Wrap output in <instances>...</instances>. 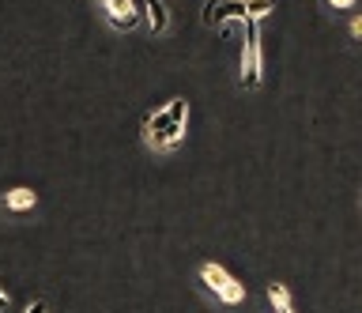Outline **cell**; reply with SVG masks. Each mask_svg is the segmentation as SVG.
<instances>
[{
    "mask_svg": "<svg viewBox=\"0 0 362 313\" xmlns=\"http://www.w3.org/2000/svg\"><path fill=\"white\" fill-rule=\"evenodd\" d=\"M197 279H200V287L208 290V295L219 302V306H242L245 302V283H238V279L226 272L223 264H215V261H204L197 268Z\"/></svg>",
    "mask_w": 362,
    "mask_h": 313,
    "instance_id": "cell-1",
    "label": "cell"
},
{
    "mask_svg": "<svg viewBox=\"0 0 362 313\" xmlns=\"http://www.w3.org/2000/svg\"><path fill=\"white\" fill-rule=\"evenodd\" d=\"M264 80V46H260V27L245 19V46H242V87L257 91Z\"/></svg>",
    "mask_w": 362,
    "mask_h": 313,
    "instance_id": "cell-2",
    "label": "cell"
},
{
    "mask_svg": "<svg viewBox=\"0 0 362 313\" xmlns=\"http://www.w3.org/2000/svg\"><path fill=\"white\" fill-rule=\"evenodd\" d=\"M230 16L245 19V0H208V4H204V23L208 27H223Z\"/></svg>",
    "mask_w": 362,
    "mask_h": 313,
    "instance_id": "cell-3",
    "label": "cell"
},
{
    "mask_svg": "<svg viewBox=\"0 0 362 313\" xmlns=\"http://www.w3.org/2000/svg\"><path fill=\"white\" fill-rule=\"evenodd\" d=\"M102 12H106L110 27H117V30H132L136 19H140L132 8V0H102Z\"/></svg>",
    "mask_w": 362,
    "mask_h": 313,
    "instance_id": "cell-4",
    "label": "cell"
},
{
    "mask_svg": "<svg viewBox=\"0 0 362 313\" xmlns=\"http://www.w3.org/2000/svg\"><path fill=\"white\" fill-rule=\"evenodd\" d=\"M166 125H170V114H166V106H158V110H151V114L144 117V143L147 148H158V136L166 132Z\"/></svg>",
    "mask_w": 362,
    "mask_h": 313,
    "instance_id": "cell-5",
    "label": "cell"
},
{
    "mask_svg": "<svg viewBox=\"0 0 362 313\" xmlns=\"http://www.w3.org/2000/svg\"><path fill=\"white\" fill-rule=\"evenodd\" d=\"M144 12H147V27H151V35H166L170 30V12L163 0H144Z\"/></svg>",
    "mask_w": 362,
    "mask_h": 313,
    "instance_id": "cell-6",
    "label": "cell"
},
{
    "mask_svg": "<svg viewBox=\"0 0 362 313\" xmlns=\"http://www.w3.org/2000/svg\"><path fill=\"white\" fill-rule=\"evenodd\" d=\"M34 204H38V193L27 189V185H16V189H8V193H4V208L8 211H30Z\"/></svg>",
    "mask_w": 362,
    "mask_h": 313,
    "instance_id": "cell-7",
    "label": "cell"
},
{
    "mask_svg": "<svg viewBox=\"0 0 362 313\" xmlns=\"http://www.w3.org/2000/svg\"><path fill=\"white\" fill-rule=\"evenodd\" d=\"M264 295H268V302H272V309H276V313H294V302H291V287L287 283L272 279V283L264 287Z\"/></svg>",
    "mask_w": 362,
    "mask_h": 313,
    "instance_id": "cell-8",
    "label": "cell"
},
{
    "mask_svg": "<svg viewBox=\"0 0 362 313\" xmlns=\"http://www.w3.org/2000/svg\"><path fill=\"white\" fill-rule=\"evenodd\" d=\"M272 12H276V0H245V19H253V23H260Z\"/></svg>",
    "mask_w": 362,
    "mask_h": 313,
    "instance_id": "cell-9",
    "label": "cell"
},
{
    "mask_svg": "<svg viewBox=\"0 0 362 313\" xmlns=\"http://www.w3.org/2000/svg\"><path fill=\"white\" fill-rule=\"evenodd\" d=\"M347 38H355V42H362V12H355L347 19Z\"/></svg>",
    "mask_w": 362,
    "mask_h": 313,
    "instance_id": "cell-10",
    "label": "cell"
},
{
    "mask_svg": "<svg viewBox=\"0 0 362 313\" xmlns=\"http://www.w3.org/2000/svg\"><path fill=\"white\" fill-rule=\"evenodd\" d=\"M355 4H358V0H325V8H328V12H351Z\"/></svg>",
    "mask_w": 362,
    "mask_h": 313,
    "instance_id": "cell-11",
    "label": "cell"
},
{
    "mask_svg": "<svg viewBox=\"0 0 362 313\" xmlns=\"http://www.w3.org/2000/svg\"><path fill=\"white\" fill-rule=\"evenodd\" d=\"M27 313H49V302H45V298H34L30 306H27Z\"/></svg>",
    "mask_w": 362,
    "mask_h": 313,
    "instance_id": "cell-12",
    "label": "cell"
},
{
    "mask_svg": "<svg viewBox=\"0 0 362 313\" xmlns=\"http://www.w3.org/2000/svg\"><path fill=\"white\" fill-rule=\"evenodd\" d=\"M0 309H8V290H0Z\"/></svg>",
    "mask_w": 362,
    "mask_h": 313,
    "instance_id": "cell-13",
    "label": "cell"
}]
</instances>
